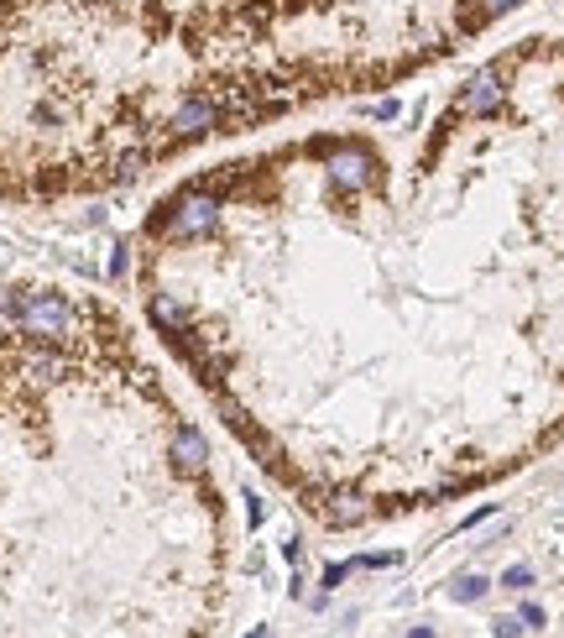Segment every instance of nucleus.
<instances>
[{
    "label": "nucleus",
    "instance_id": "6e6552de",
    "mask_svg": "<svg viewBox=\"0 0 564 638\" xmlns=\"http://www.w3.org/2000/svg\"><path fill=\"white\" fill-rule=\"evenodd\" d=\"M517 6V0H481V16L491 21V16H502V11H512Z\"/></svg>",
    "mask_w": 564,
    "mask_h": 638
},
{
    "label": "nucleus",
    "instance_id": "423d86ee",
    "mask_svg": "<svg viewBox=\"0 0 564 638\" xmlns=\"http://www.w3.org/2000/svg\"><path fill=\"white\" fill-rule=\"evenodd\" d=\"M491 628H497V638H523V618H497Z\"/></svg>",
    "mask_w": 564,
    "mask_h": 638
},
{
    "label": "nucleus",
    "instance_id": "7ed1b4c3",
    "mask_svg": "<svg viewBox=\"0 0 564 638\" xmlns=\"http://www.w3.org/2000/svg\"><path fill=\"white\" fill-rule=\"evenodd\" d=\"M319 508H324L329 523H340V529H345V523H361V518H366V503H361L356 492H335V497H324Z\"/></svg>",
    "mask_w": 564,
    "mask_h": 638
},
{
    "label": "nucleus",
    "instance_id": "39448f33",
    "mask_svg": "<svg viewBox=\"0 0 564 638\" xmlns=\"http://www.w3.org/2000/svg\"><path fill=\"white\" fill-rule=\"evenodd\" d=\"M502 586H512V591H528V586H533V571H528V565H512V571L502 576Z\"/></svg>",
    "mask_w": 564,
    "mask_h": 638
},
{
    "label": "nucleus",
    "instance_id": "1a4fd4ad",
    "mask_svg": "<svg viewBox=\"0 0 564 638\" xmlns=\"http://www.w3.org/2000/svg\"><path fill=\"white\" fill-rule=\"evenodd\" d=\"M413 638H434V628H413Z\"/></svg>",
    "mask_w": 564,
    "mask_h": 638
},
{
    "label": "nucleus",
    "instance_id": "f257e3e1",
    "mask_svg": "<svg viewBox=\"0 0 564 638\" xmlns=\"http://www.w3.org/2000/svg\"><path fill=\"white\" fill-rule=\"evenodd\" d=\"M324 173H329V184H335L340 194H361V189L376 184V157L366 147H335L329 163H324Z\"/></svg>",
    "mask_w": 564,
    "mask_h": 638
},
{
    "label": "nucleus",
    "instance_id": "9d476101",
    "mask_svg": "<svg viewBox=\"0 0 564 638\" xmlns=\"http://www.w3.org/2000/svg\"><path fill=\"white\" fill-rule=\"evenodd\" d=\"M251 638H272V633H267V628H256V633H251Z\"/></svg>",
    "mask_w": 564,
    "mask_h": 638
},
{
    "label": "nucleus",
    "instance_id": "0eeeda50",
    "mask_svg": "<svg viewBox=\"0 0 564 638\" xmlns=\"http://www.w3.org/2000/svg\"><path fill=\"white\" fill-rule=\"evenodd\" d=\"M517 618H523V628H544V607H538V602H528L523 612H517Z\"/></svg>",
    "mask_w": 564,
    "mask_h": 638
},
{
    "label": "nucleus",
    "instance_id": "20e7f679",
    "mask_svg": "<svg viewBox=\"0 0 564 638\" xmlns=\"http://www.w3.org/2000/svg\"><path fill=\"white\" fill-rule=\"evenodd\" d=\"M486 576H476V571H465V576H455V586H450V602H460V607H470V602H481L486 597Z\"/></svg>",
    "mask_w": 564,
    "mask_h": 638
},
{
    "label": "nucleus",
    "instance_id": "f03ea898",
    "mask_svg": "<svg viewBox=\"0 0 564 638\" xmlns=\"http://www.w3.org/2000/svg\"><path fill=\"white\" fill-rule=\"evenodd\" d=\"M502 95H507L502 68L491 63V68H481V74L465 84V95H460V116H486V110H497V105H502Z\"/></svg>",
    "mask_w": 564,
    "mask_h": 638
}]
</instances>
